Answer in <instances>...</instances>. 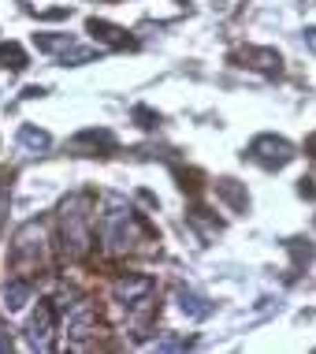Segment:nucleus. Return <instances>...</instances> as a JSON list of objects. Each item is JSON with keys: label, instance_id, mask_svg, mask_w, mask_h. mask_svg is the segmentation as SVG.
Listing matches in <instances>:
<instances>
[{"label": "nucleus", "instance_id": "nucleus-22", "mask_svg": "<svg viewBox=\"0 0 316 354\" xmlns=\"http://www.w3.org/2000/svg\"><path fill=\"white\" fill-rule=\"evenodd\" d=\"M12 351V332H4V324H0V354Z\"/></svg>", "mask_w": 316, "mask_h": 354}, {"label": "nucleus", "instance_id": "nucleus-21", "mask_svg": "<svg viewBox=\"0 0 316 354\" xmlns=\"http://www.w3.org/2000/svg\"><path fill=\"white\" fill-rule=\"evenodd\" d=\"M4 205H8V176H0V220H4Z\"/></svg>", "mask_w": 316, "mask_h": 354}, {"label": "nucleus", "instance_id": "nucleus-5", "mask_svg": "<svg viewBox=\"0 0 316 354\" xmlns=\"http://www.w3.org/2000/svg\"><path fill=\"white\" fill-rule=\"evenodd\" d=\"M56 317H60V310H56L52 299L37 302L30 324H26V336H30V347L37 351H49L52 347V332H56Z\"/></svg>", "mask_w": 316, "mask_h": 354}, {"label": "nucleus", "instance_id": "nucleus-3", "mask_svg": "<svg viewBox=\"0 0 316 354\" xmlns=\"http://www.w3.org/2000/svg\"><path fill=\"white\" fill-rule=\"evenodd\" d=\"M45 250H49V243H45V224L41 220H26L12 239V265L15 269H37V265L45 261Z\"/></svg>", "mask_w": 316, "mask_h": 354}, {"label": "nucleus", "instance_id": "nucleus-2", "mask_svg": "<svg viewBox=\"0 0 316 354\" xmlns=\"http://www.w3.org/2000/svg\"><path fill=\"white\" fill-rule=\"evenodd\" d=\"M90 194H71L60 205V232H63V254L67 257H86L93 250V232H90Z\"/></svg>", "mask_w": 316, "mask_h": 354}, {"label": "nucleus", "instance_id": "nucleus-7", "mask_svg": "<svg viewBox=\"0 0 316 354\" xmlns=\"http://www.w3.org/2000/svg\"><path fill=\"white\" fill-rule=\"evenodd\" d=\"M112 295H116L119 306L138 310L141 302L152 299V280H149V276H119V280L112 283Z\"/></svg>", "mask_w": 316, "mask_h": 354}, {"label": "nucleus", "instance_id": "nucleus-1", "mask_svg": "<svg viewBox=\"0 0 316 354\" xmlns=\"http://www.w3.org/2000/svg\"><path fill=\"white\" fill-rule=\"evenodd\" d=\"M97 235H101L104 250L127 254V250H138V243H146L152 232L123 194H104V209L97 216Z\"/></svg>", "mask_w": 316, "mask_h": 354}, {"label": "nucleus", "instance_id": "nucleus-12", "mask_svg": "<svg viewBox=\"0 0 316 354\" xmlns=\"http://www.w3.org/2000/svg\"><path fill=\"white\" fill-rule=\"evenodd\" d=\"M175 299H179V310H183L186 317H194V321H205L208 313H213V306H208L205 299H201L197 291H186V287H179V295H175Z\"/></svg>", "mask_w": 316, "mask_h": 354}, {"label": "nucleus", "instance_id": "nucleus-8", "mask_svg": "<svg viewBox=\"0 0 316 354\" xmlns=\"http://www.w3.org/2000/svg\"><path fill=\"white\" fill-rule=\"evenodd\" d=\"M86 30L93 34V41H101V45H112V49H127L130 45V37L123 26H112V23H104V19H90L86 23Z\"/></svg>", "mask_w": 316, "mask_h": 354}, {"label": "nucleus", "instance_id": "nucleus-18", "mask_svg": "<svg viewBox=\"0 0 316 354\" xmlns=\"http://www.w3.org/2000/svg\"><path fill=\"white\" fill-rule=\"evenodd\" d=\"M97 56H101V49H79V45H75V49L63 53V64L79 68V64H90V60H97Z\"/></svg>", "mask_w": 316, "mask_h": 354}, {"label": "nucleus", "instance_id": "nucleus-17", "mask_svg": "<svg viewBox=\"0 0 316 354\" xmlns=\"http://www.w3.org/2000/svg\"><path fill=\"white\" fill-rule=\"evenodd\" d=\"M149 347L152 351H186V347H194V339H186V336H160V339H152Z\"/></svg>", "mask_w": 316, "mask_h": 354}, {"label": "nucleus", "instance_id": "nucleus-15", "mask_svg": "<svg viewBox=\"0 0 316 354\" xmlns=\"http://www.w3.org/2000/svg\"><path fill=\"white\" fill-rule=\"evenodd\" d=\"M26 53H23V45H15V41H0V71H23L26 68Z\"/></svg>", "mask_w": 316, "mask_h": 354}, {"label": "nucleus", "instance_id": "nucleus-14", "mask_svg": "<svg viewBox=\"0 0 316 354\" xmlns=\"http://www.w3.org/2000/svg\"><path fill=\"white\" fill-rule=\"evenodd\" d=\"M19 146H26V149H34V153H45V149L52 146V135H49V131H41V127L23 123V127H19Z\"/></svg>", "mask_w": 316, "mask_h": 354}, {"label": "nucleus", "instance_id": "nucleus-16", "mask_svg": "<svg viewBox=\"0 0 316 354\" xmlns=\"http://www.w3.org/2000/svg\"><path fill=\"white\" fill-rule=\"evenodd\" d=\"M34 45L41 53H67V49H75V37L71 34H34Z\"/></svg>", "mask_w": 316, "mask_h": 354}, {"label": "nucleus", "instance_id": "nucleus-9", "mask_svg": "<svg viewBox=\"0 0 316 354\" xmlns=\"http://www.w3.org/2000/svg\"><path fill=\"white\" fill-rule=\"evenodd\" d=\"M30 295H34V283L23 280V276H12V280L4 283V291H0V299H4L8 313H15V310H23V306L30 302Z\"/></svg>", "mask_w": 316, "mask_h": 354}, {"label": "nucleus", "instance_id": "nucleus-10", "mask_svg": "<svg viewBox=\"0 0 316 354\" xmlns=\"http://www.w3.org/2000/svg\"><path fill=\"white\" fill-rule=\"evenodd\" d=\"M242 60L250 64V68L264 71V75H279L283 71V56L275 53V49H246Z\"/></svg>", "mask_w": 316, "mask_h": 354}, {"label": "nucleus", "instance_id": "nucleus-20", "mask_svg": "<svg viewBox=\"0 0 316 354\" xmlns=\"http://www.w3.org/2000/svg\"><path fill=\"white\" fill-rule=\"evenodd\" d=\"M298 194H302V198H316V179H302V183H298Z\"/></svg>", "mask_w": 316, "mask_h": 354}, {"label": "nucleus", "instance_id": "nucleus-4", "mask_svg": "<svg viewBox=\"0 0 316 354\" xmlns=\"http://www.w3.org/2000/svg\"><path fill=\"white\" fill-rule=\"evenodd\" d=\"M250 160H257V165L268 168V171H275V168H283L294 160V146L279 135H257L250 142Z\"/></svg>", "mask_w": 316, "mask_h": 354}, {"label": "nucleus", "instance_id": "nucleus-19", "mask_svg": "<svg viewBox=\"0 0 316 354\" xmlns=\"http://www.w3.org/2000/svg\"><path fill=\"white\" fill-rule=\"evenodd\" d=\"M134 120H138V127H146V131H152L160 123V116L152 109H146V104H138V109H134Z\"/></svg>", "mask_w": 316, "mask_h": 354}, {"label": "nucleus", "instance_id": "nucleus-6", "mask_svg": "<svg viewBox=\"0 0 316 354\" xmlns=\"http://www.w3.org/2000/svg\"><path fill=\"white\" fill-rule=\"evenodd\" d=\"M63 328H67V339L82 347V343L97 332V310H93V302H86V299L75 302L71 310L63 313Z\"/></svg>", "mask_w": 316, "mask_h": 354}, {"label": "nucleus", "instance_id": "nucleus-23", "mask_svg": "<svg viewBox=\"0 0 316 354\" xmlns=\"http://www.w3.org/2000/svg\"><path fill=\"white\" fill-rule=\"evenodd\" d=\"M305 45H309V49L316 53V26H309V30H305Z\"/></svg>", "mask_w": 316, "mask_h": 354}, {"label": "nucleus", "instance_id": "nucleus-11", "mask_svg": "<svg viewBox=\"0 0 316 354\" xmlns=\"http://www.w3.org/2000/svg\"><path fill=\"white\" fill-rule=\"evenodd\" d=\"M71 146L75 149H86V146H93V149H116V135H112V131H104V127H86V131L75 135Z\"/></svg>", "mask_w": 316, "mask_h": 354}, {"label": "nucleus", "instance_id": "nucleus-13", "mask_svg": "<svg viewBox=\"0 0 316 354\" xmlns=\"http://www.w3.org/2000/svg\"><path fill=\"white\" fill-rule=\"evenodd\" d=\"M216 194L224 198V202L231 205L235 213H246V209H250V194H246V190L238 187L235 179H219V183H216Z\"/></svg>", "mask_w": 316, "mask_h": 354}]
</instances>
